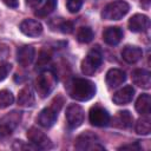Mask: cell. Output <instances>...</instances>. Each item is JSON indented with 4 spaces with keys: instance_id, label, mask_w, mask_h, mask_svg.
<instances>
[{
    "instance_id": "1",
    "label": "cell",
    "mask_w": 151,
    "mask_h": 151,
    "mask_svg": "<svg viewBox=\"0 0 151 151\" xmlns=\"http://www.w3.org/2000/svg\"><path fill=\"white\" fill-rule=\"evenodd\" d=\"M67 92L70 97L76 100L86 101L96 94V85L88 79L74 78L67 84Z\"/></svg>"
},
{
    "instance_id": "2",
    "label": "cell",
    "mask_w": 151,
    "mask_h": 151,
    "mask_svg": "<svg viewBox=\"0 0 151 151\" xmlns=\"http://www.w3.org/2000/svg\"><path fill=\"white\" fill-rule=\"evenodd\" d=\"M63 104H64V99L60 96H57L52 100V103H51V105L48 107H45V109H42L40 111L38 118H37L39 125H41V126H44L46 129L51 127L55 123L57 117H58V112L63 107Z\"/></svg>"
},
{
    "instance_id": "3",
    "label": "cell",
    "mask_w": 151,
    "mask_h": 151,
    "mask_svg": "<svg viewBox=\"0 0 151 151\" xmlns=\"http://www.w3.org/2000/svg\"><path fill=\"white\" fill-rule=\"evenodd\" d=\"M57 76L52 70H44L35 79V90L39 97H47L57 85Z\"/></svg>"
},
{
    "instance_id": "4",
    "label": "cell",
    "mask_w": 151,
    "mask_h": 151,
    "mask_svg": "<svg viewBox=\"0 0 151 151\" xmlns=\"http://www.w3.org/2000/svg\"><path fill=\"white\" fill-rule=\"evenodd\" d=\"M101 63H103L101 50L98 46H96L87 52L86 57L81 61V72L85 76H93L100 67Z\"/></svg>"
},
{
    "instance_id": "5",
    "label": "cell",
    "mask_w": 151,
    "mask_h": 151,
    "mask_svg": "<svg viewBox=\"0 0 151 151\" xmlns=\"http://www.w3.org/2000/svg\"><path fill=\"white\" fill-rule=\"evenodd\" d=\"M129 9H130V6L126 1L117 0V1L110 2L104 7V9L101 11V18L105 20H119L126 15Z\"/></svg>"
},
{
    "instance_id": "6",
    "label": "cell",
    "mask_w": 151,
    "mask_h": 151,
    "mask_svg": "<svg viewBox=\"0 0 151 151\" xmlns=\"http://www.w3.org/2000/svg\"><path fill=\"white\" fill-rule=\"evenodd\" d=\"M74 146L78 150H105V147L100 145L99 138L91 131H84L80 133L76 138Z\"/></svg>"
},
{
    "instance_id": "7",
    "label": "cell",
    "mask_w": 151,
    "mask_h": 151,
    "mask_svg": "<svg viewBox=\"0 0 151 151\" xmlns=\"http://www.w3.org/2000/svg\"><path fill=\"white\" fill-rule=\"evenodd\" d=\"M21 122V112L12 111L0 118V138L9 136Z\"/></svg>"
},
{
    "instance_id": "8",
    "label": "cell",
    "mask_w": 151,
    "mask_h": 151,
    "mask_svg": "<svg viewBox=\"0 0 151 151\" xmlns=\"http://www.w3.org/2000/svg\"><path fill=\"white\" fill-rule=\"evenodd\" d=\"M66 123L70 129L79 127L84 122V110L78 104H70L66 109Z\"/></svg>"
},
{
    "instance_id": "9",
    "label": "cell",
    "mask_w": 151,
    "mask_h": 151,
    "mask_svg": "<svg viewBox=\"0 0 151 151\" xmlns=\"http://www.w3.org/2000/svg\"><path fill=\"white\" fill-rule=\"evenodd\" d=\"M27 138L31 142V144L35 145L38 149L41 150H47L52 147V142L51 139L39 129L37 127H31L27 130Z\"/></svg>"
},
{
    "instance_id": "10",
    "label": "cell",
    "mask_w": 151,
    "mask_h": 151,
    "mask_svg": "<svg viewBox=\"0 0 151 151\" xmlns=\"http://www.w3.org/2000/svg\"><path fill=\"white\" fill-rule=\"evenodd\" d=\"M88 120L93 126H105L110 122V114L109 112L100 105H94L90 109L88 112Z\"/></svg>"
},
{
    "instance_id": "11",
    "label": "cell",
    "mask_w": 151,
    "mask_h": 151,
    "mask_svg": "<svg viewBox=\"0 0 151 151\" xmlns=\"http://www.w3.org/2000/svg\"><path fill=\"white\" fill-rule=\"evenodd\" d=\"M20 31L27 37H39L42 33V25L34 19H25L20 24Z\"/></svg>"
},
{
    "instance_id": "12",
    "label": "cell",
    "mask_w": 151,
    "mask_h": 151,
    "mask_svg": "<svg viewBox=\"0 0 151 151\" xmlns=\"http://www.w3.org/2000/svg\"><path fill=\"white\" fill-rule=\"evenodd\" d=\"M34 54H35L34 47L31 46V45H25V46H21L18 50V52H17V60H18L19 65H21L22 67H27L33 61Z\"/></svg>"
},
{
    "instance_id": "13",
    "label": "cell",
    "mask_w": 151,
    "mask_h": 151,
    "mask_svg": "<svg viewBox=\"0 0 151 151\" xmlns=\"http://www.w3.org/2000/svg\"><path fill=\"white\" fill-rule=\"evenodd\" d=\"M132 81L134 85L142 88H150L151 86V76L150 72L144 68H137L132 72Z\"/></svg>"
},
{
    "instance_id": "14",
    "label": "cell",
    "mask_w": 151,
    "mask_h": 151,
    "mask_svg": "<svg viewBox=\"0 0 151 151\" xmlns=\"http://www.w3.org/2000/svg\"><path fill=\"white\" fill-rule=\"evenodd\" d=\"M126 80V74L119 68H111L106 73V84L109 88H114Z\"/></svg>"
},
{
    "instance_id": "15",
    "label": "cell",
    "mask_w": 151,
    "mask_h": 151,
    "mask_svg": "<svg viewBox=\"0 0 151 151\" xmlns=\"http://www.w3.org/2000/svg\"><path fill=\"white\" fill-rule=\"evenodd\" d=\"M133 96H134V88L131 85H127V86H124L123 88L118 90L113 94L112 100L117 105H125L132 100Z\"/></svg>"
},
{
    "instance_id": "16",
    "label": "cell",
    "mask_w": 151,
    "mask_h": 151,
    "mask_svg": "<svg viewBox=\"0 0 151 151\" xmlns=\"http://www.w3.org/2000/svg\"><path fill=\"white\" fill-rule=\"evenodd\" d=\"M129 28L132 32H143L147 29L150 25V20L144 14H134L129 20Z\"/></svg>"
},
{
    "instance_id": "17",
    "label": "cell",
    "mask_w": 151,
    "mask_h": 151,
    "mask_svg": "<svg viewBox=\"0 0 151 151\" xmlns=\"http://www.w3.org/2000/svg\"><path fill=\"white\" fill-rule=\"evenodd\" d=\"M123 38V31L117 27V26H112V27H107L104 32H103V39L107 45L114 46L120 42Z\"/></svg>"
},
{
    "instance_id": "18",
    "label": "cell",
    "mask_w": 151,
    "mask_h": 151,
    "mask_svg": "<svg viewBox=\"0 0 151 151\" xmlns=\"http://www.w3.org/2000/svg\"><path fill=\"white\" fill-rule=\"evenodd\" d=\"M122 57L123 59L129 63V64H134L137 63L138 60L142 59L143 57V51L140 47H137V46H125L122 51Z\"/></svg>"
},
{
    "instance_id": "19",
    "label": "cell",
    "mask_w": 151,
    "mask_h": 151,
    "mask_svg": "<svg viewBox=\"0 0 151 151\" xmlns=\"http://www.w3.org/2000/svg\"><path fill=\"white\" fill-rule=\"evenodd\" d=\"M113 126L118 127V129H127L132 125L133 123V117L131 116V113L129 111H119L117 112V114L113 118Z\"/></svg>"
},
{
    "instance_id": "20",
    "label": "cell",
    "mask_w": 151,
    "mask_h": 151,
    "mask_svg": "<svg viewBox=\"0 0 151 151\" xmlns=\"http://www.w3.org/2000/svg\"><path fill=\"white\" fill-rule=\"evenodd\" d=\"M18 104L20 106H25V107L32 106L34 104V93H33V90H32L31 86L26 85V86H24L19 91V94H18Z\"/></svg>"
},
{
    "instance_id": "21",
    "label": "cell",
    "mask_w": 151,
    "mask_h": 151,
    "mask_svg": "<svg viewBox=\"0 0 151 151\" xmlns=\"http://www.w3.org/2000/svg\"><path fill=\"white\" fill-rule=\"evenodd\" d=\"M150 106H151V98L147 93L140 94L134 104L136 111L142 116H147L150 113Z\"/></svg>"
},
{
    "instance_id": "22",
    "label": "cell",
    "mask_w": 151,
    "mask_h": 151,
    "mask_svg": "<svg viewBox=\"0 0 151 151\" xmlns=\"http://www.w3.org/2000/svg\"><path fill=\"white\" fill-rule=\"evenodd\" d=\"M150 131H151V123H150V118L147 114L138 119V122L136 123V132L138 134L146 136L150 133Z\"/></svg>"
},
{
    "instance_id": "23",
    "label": "cell",
    "mask_w": 151,
    "mask_h": 151,
    "mask_svg": "<svg viewBox=\"0 0 151 151\" xmlns=\"http://www.w3.org/2000/svg\"><path fill=\"white\" fill-rule=\"evenodd\" d=\"M77 39L79 42L87 44V42L92 41V39H93V31L87 26H83L77 32Z\"/></svg>"
},
{
    "instance_id": "24",
    "label": "cell",
    "mask_w": 151,
    "mask_h": 151,
    "mask_svg": "<svg viewBox=\"0 0 151 151\" xmlns=\"http://www.w3.org/2000/svg\"><path fill=\"white\" fill-rule=\"evenodd\" d=\"M57 7V0H46V2L44 4L42 7H40L38 11H35V15L44 18L47 17L48 14H51Z\"/></svg>"
},
{
    "instance_id": "25",
    "label": "cell",
    "mask_w": 151,
    "mask_h": 151,
    "mask_svg": "<svg viewBox=\"0 0 151 151\" xmlns=\"http://www.w3.org/2000/svg\"><path fill=\"white\" fill-rule=\"evenodd\" d=\"M14 103V96L8 90L0 91V109H6Z\"/></svg>"
},
{
    "instance_id": "26",
    "label": "cell",
    "mask_w": 151,
    "mask_h": 151,
    "mask_svg": "<svg viewBox=\"0 0 151 151\" xmlns=\"http://www.w3.org/2000/svg\"><path fill=\"white\" fill-rule=\"evenodd\" d=\"M83 2H84V0H67L66 6L71 13H77L81 8Z\"/></svg>"
},
{
    "instance_id": "27",
    "label": "cell",
    "mask_w": 151,
    "mask_h": 151,
    "mask_svg": "<svg viewBox=\"0 0 151 151\" xmlns=\"http://www.w3.org/2000/svg\"><path fill=\"white\" fill-rule=\"evenodd\" d=\"M11 68H12V65L11 64H8L6 61H0V81L4 80L8 76Z\"/></svg>"
},
{
    "instance_id": "28",
    "label": "cell",
    "mask_w": 151,
    "mask_h": 151,
    "mask_svg": "<svg viewBox=\"0 0 151 151\" xmlns=\"http://www.w3.org/2000/svg\"><path fill=\"white\" fill-rule=\"evenodd\" d=\"M14 150H28V149H38L35 145H29V144H24L22 140H15V143L12 146Z\"/></svg>"
},
{
    "instance_id": "29",
    "label": "cell",
    "mask_w": 151,
    "mask_h": 151,
    "mask_svg": "<svg viewBox=\"0 0 151 151\" xmlns=\"http://www.w3.org/2000/svg\"><path fill=\"white\" fill-rule=\"evenodd\" d=\"M59 28L63 33H72L73 31V24L71 21H63L60 25H59Z\"/></svg>"
},
{
    "instance_id": "30",
    "label": "cell",
    "mask_w": 151,
    "mask_h": 151,
    "mask_svg": "<svg viewBox=\"0 0 151 151\" xmlns=\"http://www.w3.org/2000/svg\"><path fill=\"white\" fill-rule=\"evenodd\" d=\"M50 54L47 53V52H45V51H41L40 52V54H39V58H38V61H37V66L39 65V66H41V65H45V64H47L48 63V60H50Z\"/></svg>"
},
{
    "instance_id": "31",
    "label": "cell",
    "mask_w": 151,
    "mask_h": 151,
    "mask_svg": "<svg viewBox=\"0 0 151 151\" xmlns=\"http://www.w3.org/2000/svg\"><path fill=\"white\" fill-rule=\"evenodd\" d=\"M139 145L137 143H133V144H127V145H124V146H120L119 150H139Z\"/></svg>"
},
{
    "instance_id": "32",
    "label": "cell",
    "mask_w": 151,
    "mask_h": 151,
    "mask_svg": "<svg viewBox=\"0 0 151 151\" xmlns=\"http://www.w3.org/2000/svg\"><path fill=\"white\" fill-rule=\"evenodd\" d=\"M2 1L5 2V5H7L8 7H12V8H15L19 5V0H2Z\"/></svg>"
},
{
    "instance_id": "33",
    "label": "cell",
    "mask_w": 151,
    "mask_h": 151,
    "mask_svg": "<svg viewBox=\"0 0 151 151\" xmlns=\"http://www.w3.org/2000/svg\"><path fill=\"white\" fill-rule=\"evenodd\" d=\"M40 2H41V0H26V4H27L29 7H35V6H38Z\"/></svg>"
},
{
    "instance_id": "34",
    "label": "cell",
    "mask_w": 151,
    "mask_h": 151,
    "mask_svg": "<svg viewBox=\"0 0 151 151\" xmlns=\"http://www.w3.org/2000/svg\"><path fill=\"white\" fill-rule=\"evenodd\" d=\"M139 2H140V5H142L143 7H145V8H147L149 5H150V0H139Z\"/></svg>"
}]
</instances>
